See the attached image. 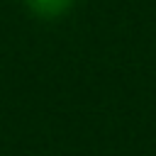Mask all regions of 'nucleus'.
I'll use <instances>...</instances> for the list:
<instances>
[{
  "instance_id": "nucleus-1",
  "label": "nucleus",
  "mask_w": 156,
  "mask_h": 156,
  "mask_svg": "<svg viewBox=\"0 0 156 156\" xmlns=\"http://www.w3.org/2000/svg\"><path fill=\"white\" fill-rule=\"evenodd\" d=\"M24 2L37 17H44V20H54L73 5V0H24Z\"/></svg>"
}]
</instances>
